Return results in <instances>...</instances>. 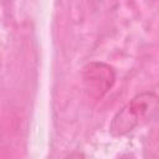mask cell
I'll list each match as a JSON object with an SVG mask.
<instances>
[{
  "mask_svg": "<svg viewBox=\"0 0 159 159\" xmlns=\"http://www.w3.org/2000/svg\"><path fill=\"white\" fill-rule=\"evenodd\" d=\"M157 120H159V94L142 92L114 114L109 124V133L114 137H122L139 125Z\"/></svg>",
  "mask_w": 159,
  "mask_h": 159,
  "instance_id": "1",
  "label": "cell"
},
{
  "mask_svg": "<svg viewBox=\"0 0 159 159\" xmlns=\"http://www.w3.org/2000/svg\"><path fill=\"white\" fill-rule=\"evenodd\" d=\"M82 80L87 94L93 99H101L113 87L116 72L108 63L92 61L83 67Z\"/></svg>",
  "mask_w": 159,
  "mask_h": 159,
  "instance_id": "2",
  "label": "cell"
},
{
  "mask_svg": "<svg viewBox=\"0 0 159 159\" xmlns=\"http://www.w3.org/2000/svg\"><path fill=\"white\" fill-rule=\"evenodd\" d=\"M118 159H135L132 154H125V155H123V157H120V158H118Z\"/></svg>",
  "mask_w": 159,
  "mask_h": 159,
  "instance_id": "4",
  "label": "cell"
},
{
  "mask_svg": "<svg viewBox=\"0 0 159 159\" xmlns=\"http://www.w3.org/2000/svg\"><path fill=\"white\" fill-rule=\"evenodd\" d=\"M66 159H84V155L81 152H73L68 157H66Z\"/></svg>",
  "mask_w": 159,
  "mask_h": 159,
  "instance_id": "3",
  "label": "cell"
}]
</instances>
